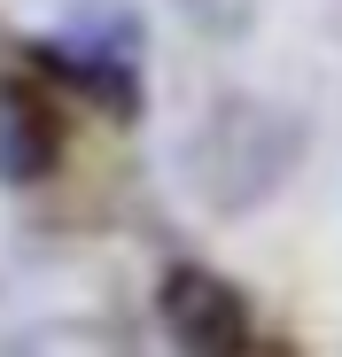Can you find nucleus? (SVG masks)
<instances>
[{
    "mask_svg": "<svg viewBox=\"0 0 342 357\" xmlns=\"http://www.w3.org/2000/svg\"><path fill=\"white\" fill-rule=\"evenodd\" d=\"M304 148H311V132H304V116L288 101L225 93V101H210V116L187 140V187L218 218H249L296 178Z\"/></svg>",
    "mask_w": 342,
    "mask_h": 357,
    "instance_id": "nucleus-1",
    "label": "nucleus"
},
{
    "mask_svg": "<svg viewBox=\"0 0 342 357\" xmlns=\"http://www.w3.org/2000/svg\"><path fill=\"white\" fill-rule=\"evenodd\" d=\"M156 319H163V334H171L179 357H249L257 349L249 295L225 272H210V264H171L156 280Z\"/></svg>",
    "mask_w": 342,
    "mask_h": 357,
    "instance_id": "nucleus-2",
    "label": "nucleus"
},
{
    "mask_svg": "<svg viewBox=\"0 0 342 357\" xmlns=\"http://www.w3.org/2000/svg\"><path fill=\"white\" fill-rule=\"evenodd\" d=\"M63 109L31 78H0V187H47L63 171Z\"/></svg>",
    "mask_w": 342,
    "mask_h": 357,
    "instance_id": "nucleus-3",
    "label": "nucleus"
},
{
    "mask_svg": "<svg viewBox=\"0 0 342 357\" xmlns=\"http://www.w3.org/2000/svg\"><path fill=\"white\" fill-rule=\"evenodd\" d=\"M31 63H39L47 78H63L78 101H94L109 125H133V116H140V70H133V54H125V47L47 39V47H31Z\"/></svg>",
    "mask_w": 342,
    "mask_h": 357,
    "instance_id": "nucleus-4",
    "label": "nucleus"
},
{
    "mask_svg": "<svg viewBox=\"0 0 342 357\" xmlns=\"http://www.w3.org/2000/svg\"><path fill=\"white\" fill-rule=\"evenodd\" d=\"M257 8H265V0H179V16H187V24H202V31H218V39L249 31V24H257Z\"/></svg>",
    "mask_w": 342,
    "mask_h": 357,
    "instance_id": "nucleus-5",
    "label": "nucleus"
},
{
    "mask_svg": "<svg viewBox=\"0 0 342 357\" xmlns=\"http://www.w3.org/2000/svg\"><path fill=\"white\" fill-rule=\"evenodd\" d=\"M249 357H304V349H296V342H272V334H257V349H249Z\"/></svg>",
    "mask_w": 342,
    "mask_h": 357,
    "instance_id": "nucleus-6",
    "label": "nucleus"
}]
</instances>
